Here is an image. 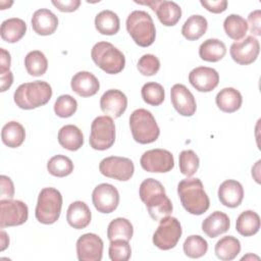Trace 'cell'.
<instances>
[{
	"label": "cell",
	"instance_id": "52a82bcc",
	"mask_svg": "<svg viewBox=\"0 0 261 261\" xmlns=\"http://www.w3.org/2000/svg\"><path fill=\"white\" fill-rule=\"evenodd\" d=\"M61 208V193L55 188H44L38 196L35 216L43 224H52L58 220Z\"/></svg>",
	"mask_w": 261,
	"mask_h": 261
},
{
	"label": "cell",
	"instance_id": "f1b7e54d",
	"mask_svg": "<svg viewBox=\"0 0 261 261\" xmlns=\"http://www.w3.org/2000/svg\"><path fill=\"white\" fill-rule=\"evenodd\" d=\"M226 54L225 44L218 39H207L199 47V56L208 62H217Z\"/></svg>",
	"mask_w": 261,
	"mask_h": 261
},
{
	"label": "cell",
	"instance_id": "3957f363",
	"mask_svg": "<svg viewBox=\"0 0 261 261\" xmlns=\"http://www.w3.org/2000/svg\"><path fill=\"white\" fill-rule=\"evenodd\" d=\"M52 97L51 86L44 81L24 83L17 87L13 99L16 106L31 110L47 104Z\"/></svg>",
	"mask_w": 261,
	"mask_h": 261
},
{
	"label": "cell",
	"instance_id": "e575fe53",
	"mask_svg": "<svg viewBox=\"0 0 261 261\" xmlns=\"http://www.w3.org/2000/svg\"><path fill=\"white\" fill-rule=\"evenodd\" d=\"M223 29L226 35L234 40L240 41L245 38L248 32L247 20L239 14H229L223 21Z\"/></svg>",
	"mask_w": 261,
	"mask_h": 261
},
{
	"label": "cell",
	"instance_id": "ab89813d",
	"mask_svg": "<svg viewBox=\"0 0 261 261\" xmlns=\"http://www.w3.org/2000/svg\"><path fill=\"white\" fill-rule=\"evenodd\" d=\"M178 162L180 172L188 177L193 176L197 172L200 165L199 157L193 150L181 151L178 157Z\"/></svg>",
	"mask_w": 261,
	"mask_h": 261
},
{
	"label": "cell",
	"instance_id": "f546056e",
	"mask_svg": "<svg viewBox=\"0 0 261 261\" xmlns=\"http://www.w3.org/2000/svg\"><path fill=\"white\" fill-rule=\"evenodd\" d=\"M1 139L3 144L7 147L18 148L25 139L24 127L17 121H9L2 127Z\"/></svg>",
	"mask_w": 261,
	"mask_h": 261
},
{
	"label": "cell",
	"instance_id": "60d3db41",
	"mask_svg": "<svg viewBox=\"0 0 261 261\" xmlns=\"http://www.w3.org/2000/svg\"><path fill=\"white\" fill-rule=\"evenodd\" d=\"M77 109L76 100L70 95L59 96L54 103V112L61 118L70 117Z\"/></svg>",
	"mask_w": 261,
	"mask_h": 261
},
{
	"label": "cell",
	"instance_id": "44dd1931",
	"mask_svg": "<svg viewBox=\"0 0 261 261\" xmlns=\"http://www.w3.org/2000/svg\"><path fill=\"white\" fill-rule=\"evenodd\" d=\"M217 195L222 205L228 208H236L241 205L244 199V189L238 180L226 179L219 186Z\"/></svg>",
	"mask_w": 261,
	"mask_h": 261
},
{
	"label": "cell",
	"instance_id": "9a60e30c",
	"mask_svg": "<svg viewBox=\"0 0 261 261\" xmlns=\"http://www.w3.org/2000/svg\"><path fill=\"white\" fill-rule=\"evenodd\" d=\"M138 4L148 5L156 13L159 21L165 27L175 25L181 17L180 6L173 1L166 0H149L135 1Z\"/></svg>",
	"mask_w": 261,
	"mask_h": 261
},
{
	"label": "cell",
	"instance_id": "f6af8a7d",
	"mask_svg": "<svg viewBox=\"0 0 261 261\" xmlns=\"http://www.w3.org/2000/svg\"><path fill=\"white\" fill-rule=\"evenodd\" d=\"M0 184H1V200L12 199L14 196V186L10 177L6 175L0 176Z\"/></svg>",
	"mask_w": 261,
	"mask_h": 261
},
{
	"label": "cell",
	"instance_id": "7bdbcfd3",
	"mask_svg": "<svg viewBox=\"0 0 261 261\" xmlns=\"http://www.w3.org/2000/svg\"><path fill=\"white\" fill-rule=\"evenodd\" d=\"M138 70L145 76H151L158 72L160 68V61L158 57L153 54H145L143 55L138 63H137Z\"/></svg>",
	"mask_w": 261,
	"mask_h": 261
},
{
	"label": "cell",
	"instance_id": "8992f818",
	"mask_svg": "<svg viewBox=\"0 0 261 261\" xmlns=\"http://www.w3.org/2000/svg\"><path fill=\"white\" fill-rule=\"evenodd\" d=\"M94 63L109 74L119 73L125 65L123 53L109 42L96 43L91 51Z\"/></svg>",
	"mask_w": 261,
	"mask_h": 261
},
{
	"label": "cell",
	"instance_id": "5bb4252c",
	"mask_svg": "<svg viewBox=\"0 0 261 261\" xmlns=\"http://www.w3.org/2000/svg\"><path fill=\"white\" fill-rule=\"evenodd\" d=\"M92 202L98 212L111 213L119 204V193L113 185L100 184L92 193Z\"/></svg>",
	"mask_w": 261,
	"mask_h": 261
},
{
	"label": "cell",
	"instance_id": "9c48e42d",
	"mask_svg": "<svg viewBox=\"0 0 261 261\" xmlns=\"http://www.w3.org/2000/svg\"><path fill=\"white\" fill-rule=\"evenodd\" d=\"M181 233L182 229L179 221L168 215L160 220L153 234V244L160 250H170L177 245Z\"/></svg>",
	"mask_w": 261,
	"mask_h": 261
},
{
	"label": "cell",
	"instance_id": "30bf717a",
	"mask_svg": "<svg viewBox=\"0 0 261 261\" xmlns=\"http://www.w3.org/2000/svg\"><path fill=\"white\" fill-rule=\"evenodd\" d=\"M99 170L104 176L126 181L134 175L135 165L129 158L109 156L100 162Z\"/></svg>",
	"mask_w": 261,
	"mask_h": 261
},
{
	"label": "cell",
	"instance_id": "1f68e13d",
	"mask_svg": "<svg viewBox=\"0 0 261 261\" xmlns=\"http://www.w3.org/2000/svg\"><path fill=\"white\" fill-rule=\"evenodd\" d=\"M214 252L216 257L222 261L233 260L241 252V243L232 236H225L217 241Z\"/></svg>",
	"mask_w": 261,
	"mask_h": 261
},
{
	"label": "cell",
	"instance_id": "6da1fadb",
	"mask_svg": "<svg viewBox=\"0 0 261 261\" xmlns=\"http://www.w3.org/2000/svg\"><path fill=\"white\" fill-rule=\"evenodd\" d=\"M139 195L153 220L160 221L171 214L172 203L166 196L163 185L157 179L150 177L143 180L140 185Z\"/></svg>",
	"mask_w": 261,
	"mask_h": 261
},
{
	"label": "cell",
	"instance_id": "b9f144b4",
	"mask_svg": "<svg viewBox=\"0 0 261 261\" xmlns=\"http://www.w3.org/2000/svg\"><path fill=\"white\" fill-rule=\"evenodd\" d=\"M109 258L112 261H127L132 255V249L128 241L113 240L110 241L108 249Z\"/></svg>",
	"mask_w": 261,
	"mask_h": 261
},
{
	"label": "cell",
	"instance_id": "d4e9b609",
	"mask_svg": "<svg viewBox=\"0 0 261 261\" xmlns=\"http://www.w3.org/2000/svg\"><path fill=\"white\" fill-rule=\"evenodd\" d=\"M57 139L59 145L68 151H76L84 145V135L74 124L63 125L58 132Z\"/></svg>",
	"mask_w": 261,
	"mask_h": 261
},
{
	"label": "cell",
	"instance_id": "c3c4849f",
	"mask_svg": "<svg viewBox=\"0 0 261 261\" xmlns=\"http://www.w3.org/2000/svg\"><path fill=\"white\" fill-rule=\"evenodd\" d=\"M0 74L6 73L10 68L11 64V57L8 51H6L4 48H0Z\"/></svg>",
	"mask_w": 261,
	"mask_h": 261
},
{
	"label": "cell",
	"instance_id": "f907efd6",
	"mask_svg": "<svg viewBox=\"0 0 261 261\" xmlns=\"http://www.w3.org/2000/svg\"><path fill=\"white\" fill-rule=\"evenodd\" d=\"M260 160L256 162V164L252 167V176L255 178V180L259 184L260 182V177H259V170H260Z\"/></svg>",
	"mask_w": 261,
	"mask_h": 261
},
{
	"label": "cell",
	"instance_id": "ac0fdd59",
	"mask_svg": "<svg viewBox=\"0 0 261 261\" xmlns=\"http://www.w3.org/2000/svg\"><path fill=\"white\" fill-rule=\"evenodd\" d=\"M100 107L103 113L111 118L120 117L127 107V98L124 93L117 89L106 91L100 99Z\"/></svg>",
	"mask_w": 261,
	"mask_h": 261
},
{
	"label": "cell",
	"instance_id": "74e56055",
	"mask_svg": "<svg viewBox=\"0 0 261 261\" xmlns=\"http://www.w3.org/2000/svg\"><path fill=\"white\" fill-rule=\"evenodd\" d=\"M184 253L190 258H200L208 251L207 241L198 234L188 237L182 245Z\"/></svg>",
	"mask_w": 261,
	"mask_h": 261
},
{
	"label": "cell",
	"instance_id": "ffe728a7",
	"mask_svg": "<svg viewBox=\"0 0 261 261\" xmlns=\"http://www.w3.org/2000/svg\"><path fill=\"white\" fill-rule=\"evenodd\" d=\"M70 87L75 94L86 98L97 94L100 89V83L92 72L83 70L72 76Z\"/></svg>",
	"mask_w": 261,
	"mask_h": 261
},
{
	"label": "cell",
	"instance_id": "681fc988",
	"mask_svg": "<svg viewBox=\"0 0 261 261\" xmlns=\"http://www.w3.org/2000/svg\"><path fill=\"white\" fill-rule=\"evenodd\" d=\"M0 91L5 92L11 87L13 83V73L11 71H8L6 73L0 74Z\"/></svg>",
	"mask_w": 261,
	"mask_h": 261
},
{
	"label": "cell",
	"instance_id": "7a4b0ae2",
	"mask_svg": "<svg viewBox=\"0 0 261 261\" xmlns=\"http://www.w3.org/2000/svg\"><path fill=\"white\" fill-rule=\"evenodd\" d=\"M177 194L182 207L193 215L205 213L210 206V201L204 191L203 184L197 177L180 180L177 185Z\"/></svg>",
	"mask_w": 261,
	"mask_h": 261
},
{
	"label": "cell",
	"instance_id": "83f0119b",
	"mask_svg": "<svg viewBox=\"0 0 261 261\" xmlns=\"http://www.w3.org/2000/svg\"><path fill=\"white\" fill-rule=\"evenodd\" d=\"M95 27L100 34L112 36L119 31L120 20L115 12L105 9L96 15Z\"/></svg>",
	"mask_w": 261,
	"mask_h": 261
},
{
	"label": "cell",
	"instance_id": "ba28073f",
	"mask_svg": "<svg viewBox=\"0 0 261 261\" xmlns=\"http://www.w3.org/2000/svg\"><path fill=\"white\" fill-rule=\"evenodd\" d=\"M115 141V125L110 116L96 117L91 124L89 143L94 150L104 151L109 149Z\"/></svg>",
	"mask_w": 261,
	"mask_h": 261
},
{
	"label": "cell",
	"instance_id": "484cf974",
	"mask_svg": "<svg viewBox=\"0 0 261 261\" xmlns=\"http://www.w3.org/2000/svg\"><path fill=\"white\" fill-rule=\"evenodd\" d=\"M216 105L226 113H232L239 110L243 103L241 93L234 88H224L216 95Z\"/></svg>",
	"mask_w": 261,
	"mask_h": 261
},
{
	"label": "cell",
	"instance_id": "bcb514c9",
	"mask_svg": "<svg viewBox=\"0 0 261 261\" xmlns=\"http://www.w3.org/2000/svg\"><path fill=\"white\" fill-rule=\"evenodd\" d=\"M201 5L206 8L208 11L212 13H221L226 10L227 7V1L226 0H201Z\"/></svg>",
	"mask_w": 261,
	"mask_h": 261
},
{
	"label": "cell",
	"instance_id": "d6986e66",
	"mask_svg": "<svg viewBox=\"0 0 261 261\" xmlns=\"http://www.w3.org/2000/svg\"><path fill=\"white\" fill-rule=\"evenodd\" d=\"M189 82L199 92H210L219 83L218 72L208 66H198L189 73Z\"/></svg>",
	"mask_w": 261,
	"mask_h": 261
},
{
	"label": "cell",
	"instance_id": "7402d4cb",
	"mask_svg": "<svg viewBox=\"0 0 261 261\" xmlns=\"http://www.w3.org/2000/svg\"><path fill=\"white\" fill-rule=\"evenodd\" d=\"M58 27L57 16L47 8H41L32 16V28L40 36H49L55 33Z\"/></svg>",
	"mask_w": 261,
	"mask_h": 261
},
{
	"label": "cell",
	"instance_id": "8d00e7d4",
	"mask_svg": "<svg viewBox=\"0 0 261 261\" xmlns=\"http://www.w3.org/2000/svg\"><path fill=\"white\" fill-rule=\"evenodd\" d=\"M48 172L56 177H64L73 171V163L65 155H55L47 163Z\"/></svg>",
	"mask_w": 261,
	"mask_h": 261
},
{
	"label": "cell",
	"instance_id": "2e32d148",
	"mask_svg": "<svg viewBox=\"0 0 261 261\" xmlns=\"http://www.w3.org/2000/svg\"><path fill=\"white\" fill-rule=\"evenodd\" d=\"M103 241L95 233H85L76 241V254L80 261H100L103 256Z\"/></svg>",
	"mask_w": 261,
	"mask_h": 261
},
{
	"label": "cell",
	"instance_id": "d590c367",
	"mask_svg": "<svg viewBox=\"0 0 261 261\" xmlns=\"http://www.w3.org/2000/svg\"><path fill=\"white\" fill-rule=\"evenodd\" d=\"M24 66L29 74L33 76H41L47 71L48 60L43 52L34 50L25 55Z\"/></svg>",
	"mask_w": 261,
	"mask_h": 261
},
{
	"label": "cell",
	"instance_id": "4dcf8cb0",
	"mask_svg": "<svg viewBox=\"0 0 261 261\" xmlns=\"http://www.w3.org/2000/svg\"><path fill=\"white\" fill-rule=\"evenodd\" d=\"M260 228V217L253 210L242 212L236 221V229L243 237L256 234Z\"/></svg>",
	"mask_w": 261,
	"mask_h": 261
},
{
	"label": "cell",
	"instance_id": "5b68a950",
	"mask_svg": "<svg viewBox=\"0 0 261 261\" xmlns=\"http://www.w3.org/2000/svg\"><path fill=\"white\" fill-rule=\"evenodd\" d=\"M129 127L134 140L139 144L155 142L160 129L153 114L147 109H136L129 116Z\"/></svg>",
	"mask_w": 261,
	"mask_h": 261
},
{
	"label": "cell",
	"instance_id": "7c38bea8",
	"mask_svg": "<svg viewBox=\"0 0 261 261\" xmlns=\"http://www.w3.org/2000/svg\"><path fill=\"white\" fill-rule=\"evenodd\" d=\"M141 166L148 172L164 173L174 166V158L171 152L165 149H152L146 151L141 159Z\"/></svg>",
	"mask_w": 261,
	"mask_h": 261
},
{
	"label": "cell",
	"instance_id": "603a6c76",
	"mask_svg": "<svg viewBox=\"0 0 261 261\" xmlns=\"http://www.w3.org/2000/svg\"><path fill=\"white\" fill-rule=\"evenodd\" d=\"M91 219V210L85 202L74 201L68 206L66 220L71 227L75 229H83L90 224Z\"/></svg>",
	"mask_w": 261,
	"mask_h": 261
},
{
	"label": "cell",
	"instance_id": "d6a6232c",
	"mask_svg": "<svg viewBox=\"0 0 261 261\" xmlns=\"http://www.w3.org/2000/svg\"><path fill=\"white\" fill-rule=\"evenodd\" d=\"M207 29V19L200 14H194L191 15L182 24L181 34L187 40L196 41L206 33Z\"/></svg>",
	"mask_w": 261,
	"mask_h": 261
},
{
	"label": "cell",
	"instance_id": "cb8c5ba5",
	"mask_svg": "<svg viewBox=\"0 0 261 261\" xmlns=\"http://www.w3.org/2000/svg\"><path fill=\"white\" fill-rule=\"evenodd\" d=\"M230 220L229 217L221 211H214L202 222V230L204 233L213 239L229 229Z\"/></svg>",
	"mask_w": 261,
	"mask_h": 261
},
{
	"label": "cell",
	"instance_id": "7dc6e473",
	"mask_svg": "<svg viewBox=\"0 0 261 261\" xmlns=\"http://www.w3.org/2000/svg\"><path fill=\"white\" fill-rule=\"evenodd\" d=\"M52 4L61 12H73L80 5V0H52Z\"/></svg>",
	"mask_w": 261,
	"mask_h": 261
},
{
	"label": "cell",
	"instance_id": "e0dca14e",
	"mask_svg": "<svg viewBox=\"0 0 261 261\" xmlns=\"http://www.w3.org/2000/svg\"><path fill=\"white\" fill-rule=\"evenodd\" d=\"M170 100L174 109L182 116L195 114L197 104L194 95L182 84H175L170 90Z\"/></svg>",
	"mask_w": 261,
	"mask_h": 261
},
{
	"label": "cell",
	"instance_id": "4fadbf2b",
	"mask_svg": "<svg viewBox=\"0 0 261 261\" xmlns=\"http://www.w3.org/2000/svg\"><path fill=\"white\" fill-rule=\"evenodd\" d=\"M260 52L259 41L254 36H248L241 41L231 44L229 53L232 60L241 65L253 63Z\"/></svg>",
	"mask_w": 261,
	"mask_h": 261
},
{
	"label": "cell",
	"instance_id": "8fae6325",
	"mask_svg": "<svg viewBox=\"0 0 261 261\" xmlns=\"http://www.w3.org/2000/svg\"><path fill=\"white\" fill-rule=\"evenodd\" d=\"M29 217V208L20 200H0V226H17L23 224Z\"/></svg>",
	"mask_w": 261,
	"mask_h": 261
},
{
	"label": "cell",
	"instance_id": "277c9868",
	"mask_svg": "<svg viewBox=\"0 0 261 261\" xmlns=\"http://www.w3.org/2000/svg\"><path fill=\"white\" fill-rule=\"evenodd\" d=\"M126 30L135 43L141 47L151 46L156 37V29L151 15L144 10H134L126 18Z\"/></svg>",
	"mask_w": 261,
	"mask_h": 261
},
{
	"label": "cell",
	"instance_id": "836d02e7",
	"mask_svg": "<svg viewBox=\"0 0 261 261\" xmlns=\"http://www.w3.org/2000/svg\"><path fill=\"white\" fill-rule=\"evenodd\" d=\"M134 234V227L126 218L118 217L113 219L107 228V238L109 241L124 240L129 241Z\"/></svg>",
	"mask_w": 261,
	"mask_h": 261
},
{
	"label": "cell",
	"instance_id": "f35d334b",
	"mask_svg": "<svg viewBox=\"0 0 261 261\" xmlns=\"http://www.w3.org/2000/svg\"><path fill=\"white\" fill-rule=\"evenodd\" d=\"M141 95L144 102L152 106H159L163 103L165 98V92L162 85L155 82L146 83L142 87Z\"/></svg>",
	"mask_w": 261,
	"mask_h": 261
},
{
	"label": "cell",
	"instance_id": "ee69618b",
	"mask_svg": "<svg viewBox=\"0 0 261 261\" xmlns=\"http://www.w3.org/2000/svg\"><path fill=\"white\" fill-rule=\"evenodd\" d=\"M260 19H261V11L260 9H256L252 11L249 16H248V29H250V32L253 35L260 36L261 35V24H260Z\"/></svg>",
	"mask_w": 261,
	"mask_h": 261
},
{
	"label": "cell",
	"instance_id": "816d5d0a",
	"mask_svg": "<svg viewBox=\"0 0 261 261\" xmlns=\"http://www.w3.org/2000/svg\"><path fill=\"white\" fill-rule=\"evenodd\" d=\"M9 245V238L7 233L1 229V251H4Z\"/></svg>",
	"mask_w": 261,
	"mask_h": 261
},
{
	"label": "cell",
	"instance_id": "4316f807",
	"mask_svg": "<svg viewBox=\"0 0 261 261\" xmlns=\"http://www.w3.org/2000/svg\"><path fill=\"white\" fill-rule=\"evenodd\" d=\"M27 32V23L24 20L18 17H12L5 19L1 23L0 35L3 41L7 43L18 42Z\"/></svg>",
	"mask_w": 261,
	"mask_h": 261
}]
</instances>
